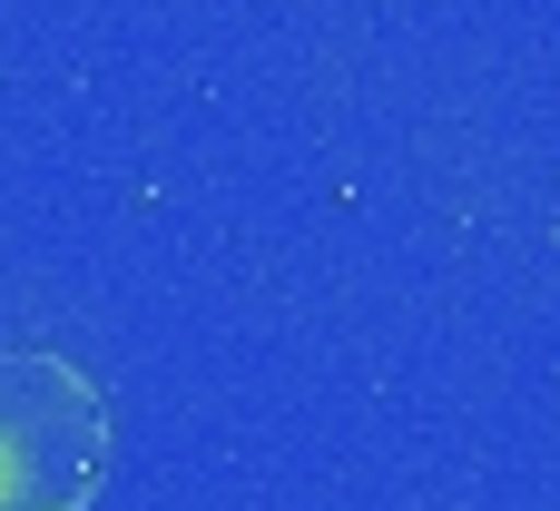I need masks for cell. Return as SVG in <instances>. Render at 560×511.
<instances>
[{
	"instance_id": "obj_1",
	"label": "cell",
	"mask_w": 560,
	"mask_h": 511,
	"mask_svg": "<svg viewBox=\"0 0 560 511\" xmlns=\"http://www.w3.org/2000/svg\"><path fill=\"white\" fill-rule=\"evenodd\" d=\"M108 394L49 345H0V511H89L108 483Z\"/></svg>"
}]
</instances>
